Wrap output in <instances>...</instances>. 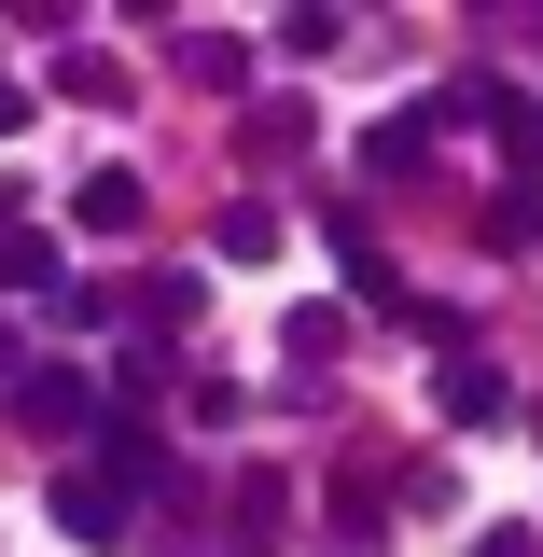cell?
<instances>
[{"label":"cell","mask_w":543,"mask_h":557,"mask_svg":"<svg viewBox=\"0 0 543 557\" xmlns=\"http://www.w3.org/2000/svg\"><path fill=\"white\" fill-rule=\"evenodd\" d=\"M0 376H14V391H28V348H14V321H0Z\"/></svg>","instance_id":"cell-11"},{"label":"cell","mask_w":543,"mask_h":557,"mask_svg":"<svg viewBox=\"0 0 543 557\" xmlns=\"http://www.w3.org/2000/svg\"><path fill=\"white\" fill-rule=\"evenodd\" d=\"M168 557H209V544H168Z\"/></svg>","instance_id":"cell-13"},{"label":"cell","mask_w":543,"mask_h":557,"mask_svg":"<svg viewBox=\"0 0 543 557\" xmlns=\"http://www.w3.org/2000/svg\"><path fill=\"white\" fill-rule=\"evenodd\" d=\"M0 126H28V84H0Z\"/></svg>","instance_id":"cell-12"},{"label":"cell","mask_w":543,"mask_h":557,"mask_svg":"<svg viewBox=\"0 0 543 557\" xmlns=\"http://www.w3.org/2000/svg\"><path fill=\"white\" fill-rule=\"evenodd\" d=\"M196 307H209V278H196V265H153V278H139V335H182Z\"/></svg>","instance_id":"cell-4"},{"label":"cell","mask_w":543,"mask_h":557,"mask_svg":"<svg viewBox=\"0 0 543 557\" xmlns=\"http://www.w3.org/2000/svg\"><path fill=\"white\" fill-rule=\"evenodd\" d=\"M57 530H70V544H126V502H112V474H70V487H57Z\"/></svg>","instance_id":"cell-3"},{"label":"cell","mask_w":543,"mask_h":557,"mask_svg":"<svg viewBox=\"0 0 543 557\" xmlns=\"http://www.w3.org/2000/svg\"><path fill=\"white\" fill-rule=\"evenodd\" d=\"M432 405L460 418V432H488V418L516 405V376H502V362H474V348H460V362H446V376H432Z\"/></svg>","instance_id":"cell-2"},{"label":"cell","mask_w":543,"mask_h":557,"mask_svg":"<svg viewBox=\"0 0 543 557\" xmlns=\"http://www.w3.org/2000/svg\"><path fill=\"white\" fill-rule=\"evenodd\" d=\"M84 223H98V237H126V223H139V182H126V168H98V182H84Z\"/></svg>","instance_id":"cell-9"},{"label":"cell","mask_w":543,"mask_h":557,"mask_svg":"<svg viewBox=\"0 0 543 557\" xmlns=\"http://www.w3.org/2000/svg\"><path fill=\"white\" fill-rule=\"evenodd\" d=\"M14 418H28V432H84V418H98V376H70V362H28V391H14Z\"/></svg>","instance_id":"cell-1"},{"label":"cell","mask_w":543,"mask_h":557,"mask_svg":"<svg viewBox=\"0 0 543 557\" xmlns=\"http://www.w3.org/2000/svg\"><path fill=\"white\" fill-rule=\"evenodd\" d=\"M98 460H112V487H153V474H168V446H153L139 418H112V432H98Z\"/></svg>","instance_id":"cell-7"},{"label":"cell","mask_w":543,"mask_h":557,"mask_svg":"<svg viewBox=\"0 0 543 557\" xmlns=\"http://www.w3.org/2000/svg\"><path fill=\"white\" fill-rule=\"evenodd\" d=\"M418 153H432V112H391L362 139V182H418Z\"/></svg>","instance_id":"cell-5"},{"label":"cell","mask_w":543,"mask_h":557,"mask_svg":"<svg viewBox=\"0 0 543 557\" xmlns=\"http://www.w3.org/2000/svg\"><path fill=\"white\" fill-rule=\"evenodd\" d=\"M474 557H543V544H530V530H474Z\"/></svg>","instance_id":"cell-10"},{"label":"cell","mask_w":543,"mask_h":557,"mask_svg":"<svg viewBox=\"0 0 543 557\" xmlns=\"http://www.w3.org/2000/svg\"><path fill=\"white\" fill-rule=\"evenodd\" d=\"M279 502H293V487L251 460V474H237V502H223V516H237V544H266V530H279Z\"/></svg>","instance_id":"cell-8"},{"label":"cell","mask_w":543,"mask_h":557,"mask_svg":"<svg viewBox=\"0 0 543 557\" xmlns=\"http://www.w3.org/2000/svg\"><path fill=\"white\" fill-rule=\"evenodd\" d=\"M0 293H70V278H57V237H42V223H14V237H0Z\"/></svg>","instance_id":"cell-6"}]
</instances>
